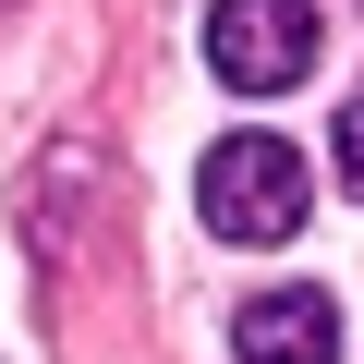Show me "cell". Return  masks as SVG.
<instances>
[{
  "label": "cell",
  "instance_id": "obj_1",
  "mask_svg": "<svg viewBox=\"0 0 364 364\" xmlns=\"http://www.w3.org/2000/svg\"><path fill=\"white\" fill-rule=\"evenodd\" d=\"M195 207H207V231H231V243H291L304 207H316V170H304L291 134H219L207 170H195Z\"/></svg>",
  "mask_w": 364,
  "mask_h": 364
},
{
  "label": "cell",
  "instance_id": "obj_2",
  "mask_svg": "<svg viewBox=\"0 0 364 364\" xmlns=\"http://www.w3.org/2000/svg\"><path fill=\"white\" fill-rule=\"evenodd\" d=\"M207 73L243 97H279L316 73V0H219L207 13Z\"/></svg>",
  "mask_w": 364,
  "mask_h": 364
},
{
  "label": "cell",
  "instance_id": "obj_3",
  "mask_svg": "<svg viewBox=\"0 0 364 364\" xmlns=\"http://www.w3.org/2000/svg\"><path fill=\"white\" fill-rule=\"evenodd\" d=\"M231 364H340V304L328 291H255L231 316Z\"/></svg>",
  "mask_w": 364,
  "mask_h": 364
},
{
  "label": "cell",
  "instance_id": "obj_4",
  "mask_svg": "<svg viewBox=\"0 0 364 364\" xmlns=\"http://www.w3.org/2000/svg\"><path fill=\"white\" fill-rule=\"evenodd\" d=\"M340 182H352V195H364V97L340 109Z\"/></svg>",
  "mask_w": 364,
  "mask_h": 364
}]
</instances>
